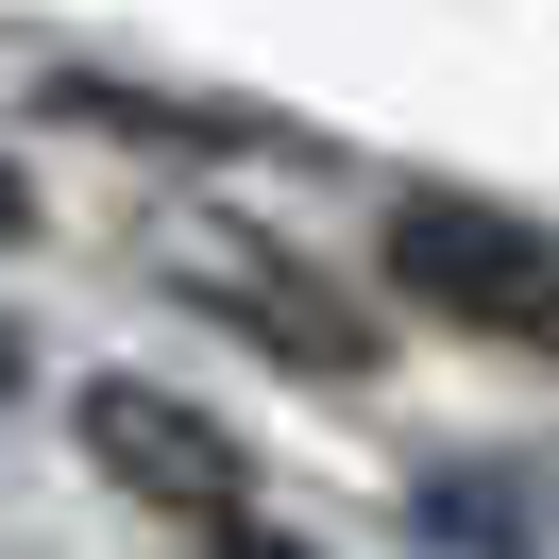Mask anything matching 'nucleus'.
Segmentation results:
<instances>
[{
    "label": "nucleus",
    "mask_w": 559,
    "mask_h": 559,
    "mask_svg": "<svg viewBox=\"0 0 559 559\" xmlns=\"http://www.w3.org/2000/svg\"><path fill=\"white\" fill-rule=\"evenodd\" d=\"M17 221H35V187H17V153H0V238H17Z\"/></svg>",
    "instance_id": "obj_6"
},
{
    "label": "nucleus",
    "mask_w": 559,
    "mask_h": 559,
    "mask_svg": "<svg viewBox=\"0 0 559 559\" xmlns=\"http://www.w3.org/2000/svg\"><path fill=\"white\" fill-rule=\"evenodd\" d=\"M153 272L187 288L204 322H238V340H272L288 373H373V306H340V288L306 272L288 238H254V221H204L187 204L170 238H153Z\"/></svg>",
    "instance_id": "obj_1"
},
{
    "label": "nucleus",
    "mask_w": 559,
    "mask_h": 559,
    "mask_svg": "<svg viewBox=\"0 0 559 559\" xmlns=\"http://www.w3.org/2000/svg\"><path fill=\"white\" fill-rule=\"evenodd\" d=\"M390 288L441 322H475V340H543L559 322V254L525 204H457V187H407L390 204Z\"/></svg>",
    "instance_id": "obj_2"
},
{
    "label": "nucleus",
    "mask_w": 559,
    "mask_h": 559,
    "mask_svg": "<svg viewBox=\"0 0 559 559\" xmlns=\"http://www.w3.org/2000/svg\"><path fill=\"white\" fill-rule=\"evenodd\" d=\"M204 559H306V543H272V525H204Z\"/></svg>",
    "instance_id": "obj_5"
},
{
    "label": "nucleus",
    "mask_w": 559,
    "mask_h": 559,
    "mask_svg": "<svg viewBox=\"0 0 559 559\" xmlns=\"http://www.w3.org/2000/svg\"><path fill=\"white\" fill-rule=\"evenodd\" d=\"M85 457H103L136 509H170V525H238V491H254V457H238V424L221 407H187V390H153V373H85Z\"/></svg>",
    "instance_id": "obj_3"
},
{
    "label": "nucleus",
    "mask_w": 559,
    "mask_h": 559,
    "mask_svg": "<svg viewBox=\"0 0 559 559\" xmlns=\"http://www.w3.org/2000/svg\"><path fill=\"white\" fill-rule=\"evenodd\" d=\"M424 543H475V559H543V475H525V457H491V475H441L424 491Z\"/></svg>",
    "instance_id": "obj_4"
},
{
    "label": "nucleus",
    "mask_w": 559,
    "mask_h": 559,
    "mask_svg": "<svg viewBox=\"0 0 559 559\" xmlns=\"http://www.w3.org/2000/svg\"><path fill=\"white\" fill-rule=\"evenodd\" d=\"M0 390H17V322H0Z\"/></svg>",
    "instance_id": "obj_7"
}]
</instances>
